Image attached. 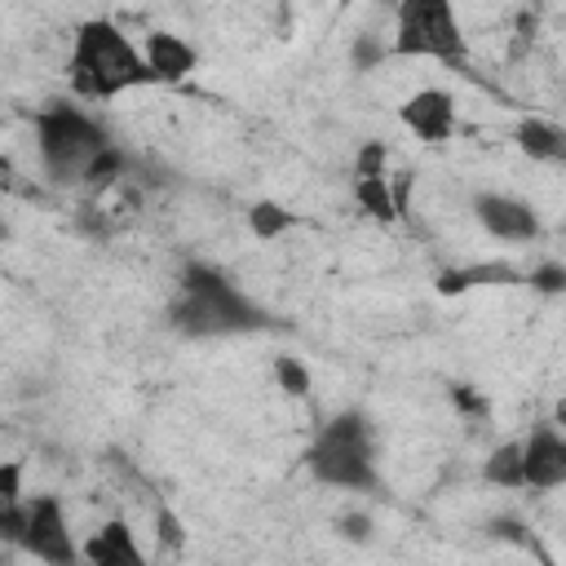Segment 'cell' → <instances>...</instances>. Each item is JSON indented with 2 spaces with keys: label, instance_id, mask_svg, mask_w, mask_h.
I'll return each instance as SVG.
<instances>
[{
  "label": "cell",
  "instance_id": "cell-1",
  "mask_svg": "<svg viewBox=\"0 0 566 566\" xmlns=\"http://www.w3.org/2000/svg\"><path fill=\"white\" fill-rule=\"evenodd\" d=\"M155 84L142 49L106 18H88L71 40V88L88 102H111L119 93Z\"/></svg>",
  "mask_w": 566,
  "mask_h": 566
},
{
  "label": "cell",
  "instance_id": "cell-2",
  "mask_svg": "<svg viewBox=\"0 0 566 566\" xmlns=\"http://www.w3.org/2000/svg\"><path fill=\"white\" fill-rule=\"evenodd\" d=\"M168 318L181 336H239V332L265 327V310L248 292H239L221 270L199 261L181 270Z\"/></svg>",
  "mask_w": 566,
  "mask_h": 566
},
{
  "label": "cell",
  "instance_id": "cell-3",
  "mask_svg": "<svg viewBox=\"0 0 566 566\" xmlns=\"http://www.w3.org/2000/svg\"><path fill=\"white\" fill-rule=\"evenodd\" d=\"M305 464L310 473L323 482V486H336V491H376V447H371V424L363 411H340L332 416L310 451H305Z\"/></svg>",
  "mask_w": 566,
  "mask_h": 566
},
{
  "label": "cell",
  "instance_id": "cell-4",
  "mask_svg": "<svg viewBox=\"0 0 566 566\" xmlns=\"http://www.w3.org/2000/svg\"><path fill=\"white\" fill-rule=\"evenodd\" d=\"M35 150L53 181H84L88 164L111 150V137L93 115H84L71 102H53L35 115Z\"/></svg>",
  "mask_w": 566,
  "mask_h": 566
},
{
  "label": "cell",
  "instance_id": "cell-5",
  "mask_svg": "<svg viewBox=\"0 0 566 566\" xmlns=\"http://www.w3.org/2000/svg\"><path fill=\"white\" fill-rule=\"evenodd\" d=\"M389 57H429L447 66H464V31L447 0H402L394 9Z\"/></svg>",
  "mask_w": 566,
  "mask_h": 566
},
{
  "label": "cell",
  "instance_id": "cell-6",
  "mask_svg": "<svg viewBox=\"0 0 566 566\" xmlns=\"http://www.w3.org/2000/svg\"><path fill=\"white\" fill-rule=\"evenodd\" d=\"M22 548L44 562V566H80L84 562V544H75L71 522L62 513L57 495H31L27 500V535Z\"/></svg>",
  "mask_w": 566,
  "mask_h": 566
},
{
  "label": "cell",
  "instance_id": "cell-7",
  "mask_svg": "<svg viewBox=\"0 0 566 566\" xmlns=\"http://www.w3.org/2000/svg\"><path fill=\"white\" fill-rule=\"evenodd\" d=\"M473 217H478V226L491 239H504V243H531V239H539V212L526 199H517V195L482 190L473 199Z\"/></svg>",
  "mask_w": 566,
  "mask_h": 566
},
{
  "label": "cell",
  "instance_id": "cell-8",
  "mask_svg": "<svg viewBox=\"0 0 566 566\" xmlns=\"http://www.w3.org/2000/svg\"><path fill=\"white\" fill-rule=\"evenodd\" d=\"M398 119L407 124V133H416L420 142H447L455 133V97L447 88H416L402 106Z\"/></svg>",
  "mask_w": 566,
  "mask_h": 566
},
{
  "label": "cell",
  "instance_id": "cell-9",
  "mask_svg": "<svg viewBox=\"0 0 566 566\" xmlns=\"http://www.w3.org/2000/svg\"><path fill=\"white\" fill-rule=\"evenodd\" d=\"M522 460H526V486L535 491L566 486V433L535 429L531 438H522Z\"/></svg>",
  "mask_w": 566,
  "mask_h": 566
},
{
  "label": "cell",
  "instance_id": "cell-10",
  "mask_svg": "<svg viewBox=\"0 0 566 566\" xmlns=\"http://www.w3.org/2000/svg\"><path fill=\"white\" fill-rule=\"evenodd\" d=\"M142 57H146L155 84H177V80H186L199 66L195 44L186 35H177V31H150L142 40Z\"/></svg>",
  "mask_w": 566,
  "mask_h": 566
},
{
  "label": "cell",
  "instance_id": "cell-11",
  "mask_svg": "<svg viewBox=\"0 0 566 566\" xmlns=\"http://www.w3.org/2000/svg\"><path fill=\"white\" fill-rule=\"evenodd\" d=\"M84 566H146V557H142V548H137L128 522L111 517V522H102V526L88 535V544H84Z\"/></svg>",
  "mask_w": 566,
  "mask_h": 566
},
{
  "label": "cell",
  "instance_id": "cell-12",
  "mask_svg": "<svg viewBox=\"0 0 566 566\" xmlns=\"http://www.w3.org/2000/svg\"><path fill=\"white\" fill-rule=\"evenodd\" d=\"M513 142H517L522 155H531L539 164H566V128L553 124V119H539V115L517 119Z\"/></svg>",
  "mask_w": 566,
  "mask_h": 566
},
{
  "label": "cell",
  "instance_id": "cell-13",
  "mask_svg": "<svg viewBox=\"0 0 566 566\" xmlns=\"http://www.w3.org/2000/svg\"><path fill=\"white\" fill-rule=\"evenodd\" d=\"M482 478L491 482V486H504V491H513V486H526V460H522V442H500L486 460H482Z\"/></svg>",
  "mask_w": 566,
  "mask_h": 566
},
{
  "label": "cell",
  "instance_id": "cell-14",
  "mask_svg": "<svg viewBox=\"0 0 566 566\" xmlns=\"http://www.w3.org/2000/svg\"><path fill=\"white\" fill-rule=\"evenodd\" d=\"M354 199H358V208L367 212V217H376V221H394L398 217V199H394V181L389 177H358L354 181Z\"/></svg>",
  "mask_w": 566,
  "mask_h": 566
},
{
  "label": "cell",
  "instance_id": "cell-15",
  "mask_svg": "<svg viewBox=\"0 0 566 566\" xmlns=\"http://www.w3.org/2000/svg\"><path fill=\"white\" fill-rule=\"evenodd\" d=\"M287 226H292V212H287L283 203H274V199H256V203L248 208V230H252L261 243L279 239Z\"/></svg>",
  "mask_w": 566,
  "mask_h": 566
},
{
  "label": "cell",
  "instance_id": "cell-16",
  "mask_svg": "<svg viewBox=\"0 0 566 566\" xmlns=\"http://www.w3.org/2000/svg\"><path fill=\"white\" fill-rule=\"evenodd\" d=\"M274 380H279V389L292 394V398H305V394H310V371H305L292 354H279V358H274Z\"/></svg>",
  "mask_w": 566,
  "mask_h": 566
},
{
  "label": "cell",
  "instance_id": "cell-17",
  "mask_svg": "<svg viewBox=\"0 0 566 566\" xmlns=\"http://www.w3.org/2000/svg\"><path fill=\"white\" fill-rule=\"evenodd\" d=\"M385 164H389V150H385L380 142H367V146L354 155V181H358V177H389Z\"/></svg>",
  "mask_w": 566,
  "mask_h": 566
},
{
  "label": "cell",
  "instance_id": "cell-18",
  "mask_svg": "<svg viewBox=\"0 0 566 566\" xmlns=\"http://www.w3.org/2000/svg\"><path fill=\"white\" fill-rule=\"evenodd\" d=\"M119 172H124V155L111 146V150H102V155L88 164L84 181H88V186H111V181H119Z\"/></svg>",
  "mask_w": 566,
  "mask_h": 566
},
{
  "label": "cell",
  "instance_id": "cell-19",
  "mask_svg": "<svg viewBox=\"0 0 566 566\" xmlns=\"http://www.w3.org/2000/svg\"><path fill=\"white\" fill-rule=\"evenodd\" d=\"M13 504H27V495H22V460H4L0 464V509H13Z\"/></svg>",
  "mask_w": 566,
  "mask_h": 566
},
{
  "label": "cell",
  "instance_id": "cell-20",
  "mask_svg": "<svg viewBox=\"0 0 566 566\" xmlns=\"http://www.w3.org/2000/svg\"><path fill=\"white\" fill-rule=\"evenodd\" d=\"M531 287H535V292H544V296L566 292V265H557V261L535 265V270H531Z\"/></svg>",
  "mask_w": 566,
  "mask_h": 566
},
{
  "label": "cell",
  "instance_id": "cell-21",
  "mask_svg": "<svg viewBox=\"0 0 566 566\" xmlns=\"http://www.w3.org/2000/svg\"><path fill=\"white\" fill-rule=\"evenodd\" d=\"M0 535H4V544H18V548H22V535H27V504L0 509Z\"/></svg>",
  "mask_w": 566,
  "mask_h": 566
},
{
  "label": "cell",
  "instance_id": "cell-22",
  "mask_svg": "<svg viewBox=\"0 0 566 566\" xmlns=\"http://www.w3.org/2000/svg\"><path fill=\"white\" fill-rule=\"evenodd\" d=\"M380 57H389V44L376 40V35H358V44H354V66L367 71V66H376Z\"/></svg>",
  "mask_w": 566,
  "mask_h": 566
},
{
  "label": "cell",
  "instance_id": "cell-23",
  "mask_svg": "<svg viewBox=\"0 0 566 566\" xmlns=\"http://www.w3.org/2000/svg\"><path fill=\"white\" fill-rule=\"evenodd\" d=\"M155 531H159V544H164V548H181V539H186L181 517H177L172 509H159V513H155Z\"/></svg>",
  "mask_w": 566,
  "mask_h": 566
},
{
  "label": "cell",
  "instance_id": "cell-24",
  "mask_svg": "<svg viewBox=\"0 0 566 566\" xmlns=\"http://www.w3.org/2000/svg\"><path fill=\"white\" fill-rule=\"evenodd\" d=\"M336 531H340L345 539H354V544H367V539H371V517H367V513H340V517H336Z\"/></svg>",
  "mask_w": 566,
  "mask_h": 566
},
{
  "label": "cell",
  "instance_id": "cell-25",
  "mask_svg": "<svg viewBox=\"0 0 566 566\" xmlns=\"http://www.w3.org/2000/svg\"><path fill=\"white\" fill-rule=\"evenodd\" d=\"M491 535H495V539H509V544L531 548V535H526L517 522H509V517H495V522H491Z\"/></svg>",
  "mask_w": 566,
  "mask_h": 566
},
{
  "label": "cell",
  "instance_id": "cell-26",
  "mask_svg": "<svg viewBox=\"0 0 566 566\" xmlns=\"http://www.w3.org/2000/svg\"><path fill=\"white\" fill-rule=\"evenodd\" d=\"M451 398H455V407H460V411H473V416H482V411H486V402H482V398H478L469 385H460Z\"/></svg>",
  "mask_w": 566,
  "mask_h": 566
},
{
  "label": "cell",
  "instance_id": "cell-27",
  "mask_svg": "<svg viewBox=\"0 0 566 566\" xmlns=\"http://www.w3.org/2000/svg\"><path fill=\"white\" fill-rule=\"evenodd\" d=\"M553 416H557V424H566V398L557 402V411H553Z\"/></svg>",
  "mask_w": 566,
  "mask_h": 566
}]
</instances>
